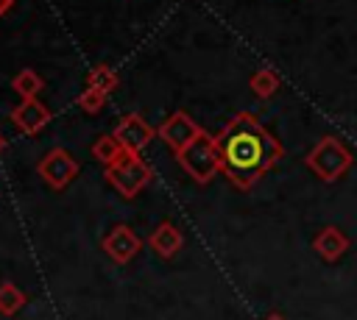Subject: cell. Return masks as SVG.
I'll return each instance as SVG.
<instances>
[{"label": "cell", "instance_id": "obj_2", "mask_svg": "<svg viewBox=\"0 0 357 320\" xmlns=\"http://www.w3.org/2000/svg\"><path fill=\"white\" fill-rule=\"evenodd\" d=\"M178 164L198 181V184H209L212 175L220 170V150H218V139H212L206 131H201L181 153H176Z\"/></svg>", "mask_w": 357, "mask_h": 320}, {"label": "cell", "instance_id": "obj_11", "mask_svg": "<svg viewBox=\"0 0 357 320\" xmlns=\"http://www.w3.org/2000/svg\"><path fill=\"white\" fill-rule=\"evenodd\" d=\"M181 242H184L181 231H178V228H176L170 220H162V223L156 225V231L148 237L151 250H153V253H159L162 259L176 256V253H178V248H181Z\"/></svg>", "mask_w": 357, "mask_h": 320}, {"label": "cell", "instance_id": "obj_9", "mask_svg": "<svg viewBox=\"0 0 357 320\" xmlns=\"http://www.w3.org/2000/svg\"><path fill=\"white\" fill-rule=\"evenodd\" d=\"M11 122L22 131V134H36L39 128H45L50 122V111L47 106H42L36 97L31 100H22L14 111H11Z\"/></svg>", "mask_w": 357, "mask_h": 320}, {"label": "cell", "instance_id": "obj_13", "mask_svg": "<svg viewBox=\"0 0 357 320\" xmlns=\"http://www.w3.org/2000/svg\"><path fill=\"white\" fill-rule=\"evenodd\" d=\"M92 156H95L103 167H109V164H114V161L123 156V145H120L114 136H98V142L92 145Z\"/></svg>", "mask_w": 357, "mask_h": 320}, {"label": "cell", "instance_id": "obj_12", "mask_svg": "<svg viewBox=\"0 0 357 320\" xmlns=\"http://www.w3.org/2000/svg\"><path fill=\"white\" fill-rule=\"evenodd\" d=\"M45 86V81L33 72V70H22V72H17L14 78H11V89L22 97V100H31V97H36L39 95V89Z\"/></svg>", "mask_w": 357, "mask_h": 320}, {"label": "cell", "instance_id": "obj_15", "mask_svg": "<svg viewBox=\"0 0 357 320\" xmlns=\"http://www.w3.org/2000/svg\"><path fill=\"white\" fill-rule=\"evenodd\" d=\"M25 306V295H22V289H17L11 281H6V284H0V314H14V312H20Z\"/></svg>", "mask_w": 357, "mask_h": 320}, {"label": "cell", "instance_id": "obj_10", "mask_svg": "<svg viewBox=\"0 0 357 320\" xmlns=\"http://www.w3.org/2000/svg\"><path fill=\"white\" fill-rule=\"evenodd\" d=\"M312 248H315V253H318L324 262H337V259L349 250V237H346L337 225H326V228H321V231L315 234Z\"/></svg>", "mask_w": 357, "mask_h": 320}, {"label": "cell", "instance_id": "obj_3", "mask_svg": "<svg viewBox=\"0 0 357 320\" xmlns=\"http://www.w3.org/2000/svg\"><path fill=\"white\" fill-rule=\"evenodd\" d=\"M349 164H351V153H349V147H346L340 139H335V136H324V139L307 153V167H310L318 178H324V181H337V178L349 170Z\"/></svg>", "mask_w": 357, "mask_h": 320}, {"label": "cell", "instance_id": "obj_18", "mask_svg": "<svg viewBox=\"0 0 357 320\" xmlns=\"http://www.w3.org/2000/svg\"><path fill=\"white\" fill-rule=\"evenodd\" d=\"M11 6H14V0H0V17H3V14H8V8H11Z\"/></svg>", "mask_w": 357, "mask_h": 320}, {"label": "cell", "instance_id": "obj_1", "mask_svg": "<svg viewBox=\"0 0 357 320\" xmlns=\"http://www.w3.org/2000/svg\"><path fill=\"white\" fill-rule=\"evenodd\" d=\"M218 150H220V170L237 189L254 186L257 178L282 159V145L251 114H237L220 131Z\"/></svg>", "mask_w": 357, "mask_h": 320}, {"label": "cell", "instance_id": "obj_5", "mask_svg": "<svg viewBox=\"0 0 357 320\" xmlns=\"http://www.w3.org/2000/svg\"><path fill=\"white\" fill-rule=\"evenodd\" d=\"M39 175L45 178V184H50L53 189H64L75 175H78V161L70 150L64 147H53L42 161H39Z\"/></svg>", "mask_w": 357, "mask_h": 320}, {"label": "cell", "instance_id": "obj_14", "mask_svg": "<svg viewBox=\"0 0 357 320\" xmlns=\"http://www.w3.org/2000/svg\"><path fill=\"white\" fill-rule=\"evenodd\" d=\"M248 86H251V92H254L257 97H271V95L279 89V75H276L273 70H259V72L251 75Z\"/></svg>", "mask_w": 357, "mask_h": 320}, {"label": "cell", "instance_id": "obj_7", "mask_svg": "<svg viewBox=\"0 0 357 320\" xmlns=\"http://www.w3.org/2000/svg\"><path fill=\"white\" fill-rule=\"evenodd\" d=\"M153 128L139 117V114H126L120 122H117V128H114V139L123 145V150H128V153H139L151 139H153Z\"/></svg>", "mask_w": 357, "mask_h": 320}, {"label": "cell", "instance_id": "obj_6", "mask_svg": "<svg viewBox=\"0 0 357 320\" xmlns=\"http://www.w3.org/2000/svg\"><path fill=\"white\" fill-rule=\"evenodd\" d=\"M198 134H201V125H198L187 111H176V114H170V117L159 125V139H162L173 153H181Z\"/></svg>", "mask_w": 357, "mask_h": 320}, {"label": "cell", "instance_id": "obj_17", "mask_svg": "<svg viewBox=\"0 0 357 320\" xmlns=\"http://www.w3.org/2000/svg\"><path fill=\"white\" fill-rule=\"evenodd\" d=\"M103 103H106V92H100V89H95V86H86L81 95H78V106L84 109V111H100L103 109Z\"/></svg>", "mask_w": 357, "mask_h": 320}, {"label": "cell", "instance_id": "obj_16", "mask_svg": "<svg viewBox=\"0 0 357 320\" xmlns=\"http://www.w3.org/2000/svg\"><path fill=\"white\" fill-rule=\"evenodd\" d=\"M89 86H95V89H100V92H112L114 86H117V75H114V70L109 67V64H98L92 72H89Z\"/></svg>", "mask_w": 357, "mask_h": 320}, {"label": "cell", "instance_id": "obj_8", "mask_svg": "<svg viewBox=\"0 0 357 320\" xmlns=\"http://www.w3.org/2000/svg\"><path fill=\"white\" fill-rule=\"evenodd\" d=\"M142 248V239L128 228V225H114L106 237H103V250L112 262L117 264H128Z\"/></svg>", "mask_w": 357, "mask_h": 320}, {"label": "cell", "instance_id": "obj_20", "mask_svg": "<svg viewBox=\"0 0 357 320\" xmlns=\"http://www.w3.org/2000/svg\"><path fill=\"white\" fill-rule=\"evenodd\" d=\"M3 145H6V142H3V139H0V150H3Z\"/></svg>", "mask_w": 357, "mask_h": 320}, {"label": "cell", "instance_id": "obj_19", "mask_svg": "<svg viewBox=\"0 0 357 320\" xmlns=\"http://www.w3.org/2000/svg\"><path fill=\"white\" fill-rule=\"evenodd\" d=\"M265 320H284V317H282V314H276V312H273V314H268V317H265Z\"/></svg>", "mask_w": 357, "mask_h": 320}, {"label": "cell", "instance_id": "obj_4", "mask_svg": "<svg viewBox=\"0 0 357 320\" xmlns=\"http://www.w3.org/2000/svg\"><path fill=\"white\" fill-rule=\"evenodd\" d=\"M106 181L123 195V198H134L145 189V184L151 181V167L139 159V153H128L123 150V156L106 167Z\"/></svg>", "mask_w": 357, "mask_h": 320}]
</instances>
